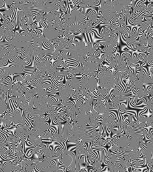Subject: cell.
<instances>
[{
  "label": "cell",
  "instance_id": "obj_1",
  "mask_svg": "<svg viewBox=\"0 0 153 172\" xmlns=\"http://www.w3.org/2000/svg\"><path fill=\"white\" fill-rule=\"evenodd\" d=\"M147 61L150 64H153V54L152 53H150V54L147 56Z\"/></svg>",
  "mask_w": 153,
  "mask_h": 172
},
{
  "label": "cell",
  "instance_id": "obj_2",
  "mask_svg": "<svg viewBox=\"0 0 153 172\" xmlns=\"http://www.w3.org/2000/svg\"><path fill=\"white\" fill-rule=\"evenodd\" d=\"M151 84H153V75L151 77Z\"/></svg>",
  "mask_w": 153,
  "mask_h": 172
}]
</instances>
